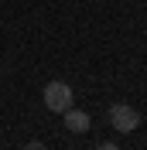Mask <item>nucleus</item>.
<instances>
[{"label": "nucleus", "mask_w": 147, "mask_h": 150, "mask_svg": "<svg viewBox=\"0 0 147 150\" xmlns=\"http://www.w3.org/2000/svg\"><path fill=\"white\" fill-rule=\"evenodd\" d=\"M96 150H120V147H116V143H99Z\"/></svg>", "instance_id": "5"}, {"label": "nucleus", "mask_w": 147, "mask_h": 150, "mask_svg": "<svg viewBox=\"0 0 147 150\" xmlns=\"http://www.w3.org/2000/svg\"><path fill=\"white\" fill-rule=\"evenodd\" d=\"M110 126L120 130V133H133L140 126V112L133 106H127V103H113L110 106Z\"/></svg>", "instance_id": "1"}, {"label": "nucleus", "mask_w": 147, "mask_h": 150, "mask_svg": "<svg viewBox=\"0 0 147 150\" xmlns=\"http://www.w3.org/2000/svg\"><path fill=\"white\" fill-rule=\"evenodd\" d=\"M45 106L51 112H65L69 106H72V89H69V82H48L45 85Z\"/></svg>", "instance_id": "2"}, {"label": "nucleus", "mask_w": 147, "mask_h": 150, "mask_svg": "<svg viewBox=\"0 0 147 150\" xmlns=\"http://www.w3.org/2000/svg\"><path fill=\"white\" fill-rule=\"evenodd\" d=\"M24 150H45V143H41V140H28V143H24Z\"/></svg>", "instance_id": "4"}, {"label": "nucleus", "mask_w": 147, "mask_h": 150, "mask_svg": "<svg viewBox=\"0 0 147 150\" xmlns=\"http://www.w3.org/2000/svg\"><path fill=\"white\" fill-rule=\"evenodd\" d=\"M89 126H92V120H89V112H86V109H75V106H69V109H65V130L86 133Z\"/></svg>", "instance_id": "3"}]
</instances>
